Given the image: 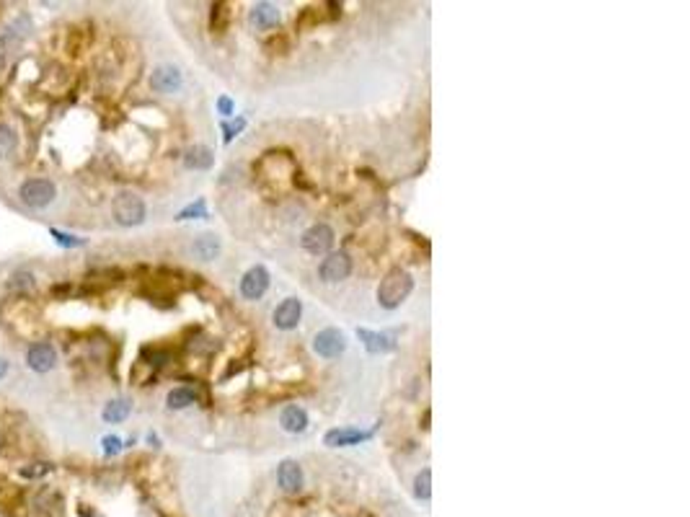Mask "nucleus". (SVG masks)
<instances>
[{"instance_id":"obj_5","label":"nucleus","mask_w":690,"mask_h":517,"mask_svg":"<svg viewBox=\"0 0 690 517\" xmlns=\"http://www.w3.org/2000/svg\"><path fill=\"white\" fill-rule=\"evenodd\" d=\"M26 364L34 373H50L52 367L57 364V352H55L50 341H34L26 352Z\"/></svg>"},{"instance_id":"obj_3","label":"nucleus","mask_w":690,"mask_h":517,"mask_svg":"<svg viewBox=\"0 0 690 517\" xmlns=\"http://www.w3.org/2000/svg\"><path fill=\"white\" fill-rule=\"evenodd\" d=\"M111 212H114V220L120 222V225H124V228L140 225L148 215L145 202H143L137 194H132V192H124V194L117 197L114 204H111Z\"/></svg>"},{"instance_id":"obj_10","label":"nucleus","mask_w":690,"mask_h":517,"mask_svg":"<svg viewBox=\"0 0 690 517\" xmlns=\"http://www.w3.org/2000/svg\"><path fill=\"white\" fill-rule=\"evenodd\" d=\"M150 88L158 91V94H173V91L181 88V73L173 65H161L150 76Z\"/></svg>"},{"instance_id":"obj_27","label":"nucleus","mask_w":690,"mask_h":517,"mask_svg":"<svg viewBox=\"0 0 690 517\" xmlns=\"http://www.w3.org/2000/svg\"><path fill=\"white\" fill-rule=\"evenodd\" d=\"M50 471H52V463H29V466L18 468V474L24 476V479H31V481H36V479L47 476Z\"/></svg>"},{"instance_id":"obj_19","label":"nucleus","mask_w":690,"mask_h":517,"mask_svg":"<svg viewBox=\"0 0 690 517\" xmlns=\"http://www.w3.org/2000/svg\"><path fill=\"white\" fill-rule=\"evenodd\" d=\"M129 411H132V404H129L127 399H114V401H109L106 406H103V422H109V424H120V422H124L129 416Z\"/></svg>"},{"instance_id":"obj_8","label":"nucleus","mask_w":690,"mask_h":517,"mask_svg":"<svg viewBox=\"0 0 690 517\" xmlns=\"http://www.w3.org/2000/svg\"><path fill=\"white\" fill-rule=\"evenodd\" d=\"M318 271H321V280L324 282H341L350 277L352 259L347 254H331V256H326Z\"/></svg>"},{"instance_id":"obj_16","label":"nucleus","mask_w":690,"mask_h":517,"mask_svg":"<svg viewBox=\"0 0 690 517\" xmlns=\"http://www.w3.org/2000/svg\"><path fill=\"white\" fill-rule=\"evenodd\" d=\"M280 422H282V427L287 430V432H303L308 427V414H306V409H300V406H287L285 411H282V416H280Z\"/></svg>"},{"instance_id":"obj_9","label":"nucleus","mask_w":690,"mask_h":517,"mask_svg":"<svg viewBox=\"0 0 690 517\" xmlns=\"http://www.w3.org/2000/svg\"><path fill=\"white\" fill-rule=\"evenodd\" d=\"M344 347H347V339L336 329H324L313 341V349L321 357H339L344 352Z\"/></svg>"},{"instance_id":"obj_7","label":"nucleus","mask_w":690,"mask_h":517,"mask_svg":"<svg viewBox=\"0 0 690 517\" xmlns=\"http://www.w3.org/2000/svg\"><path fill=\"white\" fill-rule=\"evenodd\" d=\"M331 243H333V230L329 225H324V222H318V225H313V228H308L303 233V248H306L308 254H315V256L326 254L331 248Z\"/></svg>"},{"instance_id":"obj_17","label":"nucleus","mask_w":690,"mask_h":517,"mask_svg":"<svg viewBox=\"0 0 690 517\" xmlns=\"http://www.w3.org/2000/svg\"><path fill=\"white\" fill-rule=\"evenodd\" d=\"M184 163H187V169H199V171L210 169V166H213V150L205 148V145H194V148H189L187 150Z\"/></svg>"},{"instance_id":"obj_24","label":"nucleus","mask_w":690,"mask_h":517,"mask_svg":"<svg viewBox=\"0 0 690 517\" xmlns=\"http://www.w3.org/2000/svg\"><path fill=\"white\" fill-rule=\"evenodd\" d=\"M50 236L55 238V243L62 248H78V246H85V238H78L73 233H65V230H57V228H50Z\"/></svg>"},{"instance_id":"obj_6","label":"nucleus","mask_w":690,"mask_h":517,"mask_svg":"<svg viewBox=\"0 0 690 517\" xmlns=\"http://www.w3.org/2000/svg\"><path fill=\"white\" fill-rule=\"evenodd\" d=\"M269 288V271L264 267H251L240 280V295L246 300H259Z\"/></svg>"},{"instance_id":"obj_1","label":"nucleus","mask_w":690,"mask_h":517,"mask_svg":"<svg viewBox=\"0 0 690 517\" xmlns=\"http://www.w3.org/2000/svg\"><path fill=\"white\" fill-rule=\"evenodd\" d=\"M414 290V280L406 269H391L378 288V303L383 308H398Z\"/></svg>"},{"instance_id":"obj_15","label":"nucleus","mask_w":690,"mask_h":517,"mask_svg":"<svg viewBox=\"0 0 690 517\" xmlns=\"http://www.w3.org/2000/svg\"><path fill=\"white\" fill-rule=\"evenodd\" d=\"M359 339L365 341L367 352H373V355H380V352H391L396 347V339H393L391 334H378V331H367V329H359Z\"/></svg>"},{"instance_id":"obj_29","label":"nucleus","mask_w":690,"mask_h":517,"mask_svg":"<svg viewBox=\"0 0 690 517\" xmlns=\"http://www.w3.org/2000/svg\"><path fill=\"white\" fill-rule=\"evenodd\" d=\"M101 445H103V453H106V455H117L122 450V440L120 437H114V434H111V437H103Z\"/></svg>"},{"instance_id":"obj_18","label":"nucleus","mask_w":690,"mask_h":517,"mask_svg":"<svg viewBox=\"0 0 690 517\" xmlns=\"http://www.w3.org/2000/svg\"><path fill=\"white\" fill-rule=\"evenodd\" d=\"M217 251H220V241L215 236H199L194 243H192V254H194L196 259H202V262L215 259Z\"/></svg>"},{"instance_id":"obj_4","label":"nucleus","mask_w":690,"mask_h":517,"mask_svg":"<svg viewBox=\"0 0 690 517\" xmlns=\"http://www.w3.org/2000/svg\"><path fill=\"white\" fill-rule=\"evenodd\" d=\"M65 500L60 492H55L50 486H42L39 492L29 497V517H62L65 512Z\"/></svg>"},{"instance_id":"obj_26","label":"nucleus","mask_w":690,"mask_h":517,"mask_svg":"<svg viewBox=\"0 0 690 517\" xmlns=\"http://www.w3.org/2000/svg\"><path fill=\"white\" fill-rule=\"evenodd\" d=\"M143 360H145L148 367H163V364H168L171 355L166 352V349L148 347V349H143Z\"/></svg>"},{"instance_id":"obj_20","label":"nucleus","mask_w":690,"mask_h":517,"mask_svg":"<svg viewBox=\"0 0 690 517\" xmlns=\"http://www.w3.org/2000/svg\"><path fill=\"white\" fill-rule=\"evenodd\" d=\"M166 401H168V409H187L196 401V393L192 388H173Z\"/></svg>"},{"instance_id":"obj_21","label":"nucleus","mask_w":690,"mask_h":517,"mask_svg":"<svg viewBox=\"0 0 690 517\" xmlns=\"http://www.w3.org/2000/svg\"><path fill=\"white\" fill-rule=\"evenodd\" d=\"M18 145V135L16 129L8 127V125H0V158H8Z\"/></svg>"},{"instance_id":"obj_31","label":"nucleus","mask_w":690,"mask_h":517,"mask_svg":"<svg viewBox=\"0 0 690 517\" xmlns=\"http://www.w3.org/2000/svg\"><path fill=\"white\" fill-rule=\"evenodd\" d=\"M6 373H8V360H6V357H0V378H3Z\"/></svg>"},{"instance_id":"obj_12","label":"nucleus","mask_w":690,"mask_h":517,"mask_svg":"<svg viewBox=\"0 0 690 517\" xmlns=\"http://www.w3.org/2000/svg\"><path fill=\"white\" fill-rule=\"evenodd\" d=\"M277 481L287 494H295L303 489V468L295 460H282L280 471H277Z\"/></svg>"},{"instance_id":"obj_13","label":"nucleus","mask_w":690,"mask_h":517,"mask_svg":"<svg viewBox=\"0 0 690 517\" xmlns=\"http://www.w3.org/2000/svg\"><path fill=\"white\" fill-rule=\"evenodd\" d=\"M373 437V432H359V430H331L326 434V445L331 448H347V445H359Z\"/></svg>"},{"instance_id":"obj_30","label":"nucleus","mask_w":690,"mask_h":517,"mask_svg":"<svg viewBox=\"0 0 690 517\" xmlns=\"http://www.w3.org/2000/svg\"><path fill=\"white\" fill-rule=\"evenodd\" d=\"M217 106H220V111L225 114V117H228V114H233V104H230V99H220V101H217Z\"/></svg>"},{"instance_id":"obj_11","label":"nucleus","mask_w":690,"mask_h":517,"mask_svg":"<svg viewBox=\"0 0 690 517\" xmlns=\"http://www.w3.org/2000/svg\"><path fill=\"white\" fill-rule=\"evenodd\" d=\"M300 313H303V306H300L298 297H287L282 300L277 311H274V326L282 331H290L300 323Z\"/></svg>"},{"instance_id":"obj_22","label":"nucleus","mask_w":690,"mask_h":517,"mask_svg":"<svg viewBox=\"0 0 690 517\" xmlns=\"http://www.w3.org/2000/svg\"><path fill=\"white\" fill-rule=\"evenodd\" d=\"M228 18H230L228 3H217V6H213V21H210V26H213L215 34H222V31L228 29Z\"/></svg>"},{"instance_id":"obj_23","label":"nucleus","mask_w":690,"mask_h":517,"mask_svg":"<svg viewBox=\"0 0 690 517\" xmlns=\"http://www.w3.org/2000/svg\"><path fill=\"white\" fill-rule=\"evenodd\" d=\"M10 288L18 290V295L26 297L31 290H34V274H29V271H16L13 277H10Z\"/></svg>"},{"instance_id":"obj_14","label":"nucleus","mask_w":690,"mask_h":517,"mask_svg":"<svg viewBox=\"0 0 690 517\" xmlns=\"http://www.w3.org/2000/svg\"><path fill=\"white\" fill-rule=\"evenodd\" d=\"M251 24L256 29H274L280 24V8L272 6V3H259L251 8Z\"/></svg>"},{"instance_id":"obj_25","label":"nucleus","mask_w":690,"mask_h":517,"mask_svg":"<svg viewBox=\"0 0 690 517\" xmlns=\"http://www.w3.org/2000/svg\"><path fill=\"white\" fill-rule=\"evenodd\" d=\"M414 494H417V500H429V494H432V471H429V468H424V471L417 476V481H414Z\"/></svg>"},{"instance_id":"obj_2","label":"nucleus","mask_w":690,"mask_h":517,"mask_svg":"<svg viewBox=\"0 0 690 517\" xmlns=\"http://www.w3.org/2000/svg\"><path fill=\"white\" fill-rule=\"evenodd\" d=\"M57 197V187L52 184L50 178H26L24 184L18 187V199L21 204H26L29 210H42Z\"/></svg>"},{"instance_id":"obj_28","label":"nucleus","mask_w":690,"mask_h":517,"mask_svg":"<svg viewBox=\"0 0 690 517\" xmlns=\"http://www.w3.org/2000/svg\"><path fill=\"white\" fill-rule=\"evenodd\" d=\"M192 218H207V207L202 199H196L194 204H189L179 212V220H192Z\"/></svg>"}]
</instances>
